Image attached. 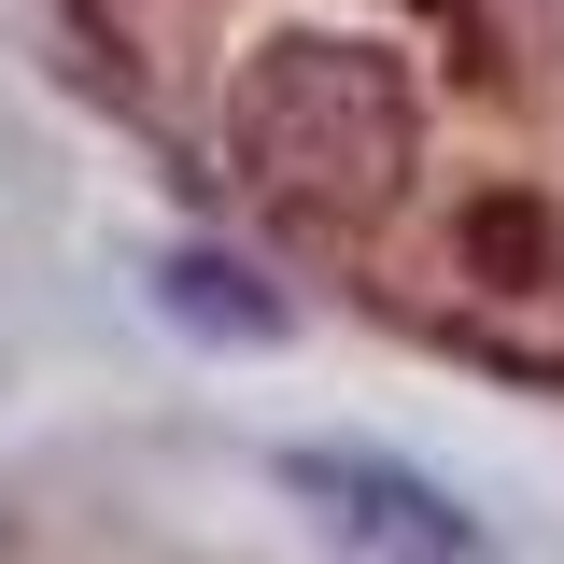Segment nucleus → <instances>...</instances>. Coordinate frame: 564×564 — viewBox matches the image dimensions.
Wrapping results in <instances>:
<instances>
[{
    "label": "nucleus",
    "instance_id": "1",
    "mask_svg": "<svg viewBox=\"0 0 564 564\" xmlns=\"http://www.w3.org/2000/svg\"><path fill=\"white\" fill-rule=\"evenodd\" d=\"M226 141H240V170L269 184L282 212H381L410 184V85L395 57H367L339 29H282L240 57V99H226Z\"/></svg>",
    "mask_w": 564,
    "mask_h": 564
},
{
    "label": "nucleus",
    "instance_id": "2",
    "mask_svg": "<svg viewBox=\"0 0 564 564\" xmlns=\"http://www.w3.org/2000/svg\"><path fill=\"white\" fill-rule=\"evenodd\" d=\"M282 494H296L352 564H480V522L423 480V466H395V452H339V437H311V452H282Z\"/></svg>",
    "mask_w": 564,
    "mask_h": 564
},
{
    "label": "nucleus",
    "instance_id": "3",
    "mask_svg": "<svg viewBox=\"0 0 564 564\" xmlns=\"http://www.w3.org/2000/svg\"><path fill=\"white\" fill-rule=\"evenodd\" d=\"M155 311L170 325H212V339H282V296H254L240 254H170L155 269Z\"/></svg>",
    "mask_w": 564,
    "mask_h": 564
}]
</instances>
